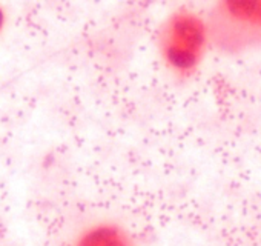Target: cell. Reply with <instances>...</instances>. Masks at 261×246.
I'll return each mask as SVG.
<instances>
[{"instance_id":"7a4b0ae2","label":"cell","mask_w":261,"mask_h":246,"mask_svg":"<svg viewBox=\"0 0 261 246\" xmlns=\"http://www.w3.org/2000/svg\"><path fill=\"white\" fill-rule=\"evenodd\" d=\"M206 19L212 51L243 56L261 50V0H220Z\"/></svg>"},{"instance_id":"277c9868","label":"cell","mask_w":261,"mask_h":246,"mask_svg":"<svg viewBox=\"0 0 261 246\" xmlns=\"http://www.w3.org/2000/svg\"><path fill=\"white\" fill-rule=\"evenodd\" d=\"M5 22H7V14H5L4 8L0 7V33H2V30L5 27Z\"/></svg>"},{"instance_id":"3957f363","label":"cell","mask_w":261,"mask_h":246,"mask_svg":"<svg viewBox=\"0 0 261 246\" xmlns=\"http://www.w3.org/2000/svg\"><path fill=\"white\" fill-rule=\"evenodd\" d=\"M72 246H139V243L121 223L101 220L80 231Z\"/></svg>"},{"instance_id":"6da1fadb","label":"cell","mask_w":261,"mask_h":246,"mask_svg":"<svg viewBox=\"0 0 261 246\" xmlns=\"http://www.w3.org/2000/svg\"><path fill=\"white\" fill-rule=\"evenodd\" d=\"M154 46L159 62L174 82L192 80L212 51L206 13L189 7L175 8L159 23Z\"/></svg>"}]
</instances>
